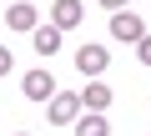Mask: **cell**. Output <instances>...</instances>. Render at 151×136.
<instances>
[{
    "mask_svg": "<svg viewBox=\"0 0 151 136\" xmlns=\"http://www.w3.org/2000/svg\"><path fill=\"white\" fill-rule=\"evenodd\" d=\"M10 136H30V131H10Z\"/></svg>",
    "mask_w": 151,
    "mask_h": 136,
    "instance_id": "4fadbf2b",
    "label": "cell"
},
{
    "mask_svg": "<svg viewBox=\"0 0 151 136\" xmlns=\"http://www.w3.org/2000/svg\"><path fill=\"white\" fill-rule=\"evenodd\" d=\"M106 65H111V50L96 45V40H86L81 50H76V71H81L86 81H91V76H106Z\"/></svg>",
    "mask_w": 151,
    "mask_h": 136,
    "instance_id": "3957f363",
    "label": "cell"
},
{
    "mask_svg": "<svg viewBox=\"0 0 151 136\" xmlns=\"http://www.w3.org/2000/svg\"><path fill=\"white\" fill-rule=\"evenodd\" d=\"M5 25H10V30H35V25H40V10L30 5V0H10Z\"/></svg>",
    "mask_w": 151,
    "mask_h": 136,
    "instance_id": "ba28073f",
    "label": "cell"
},
{
    "mask_svg": "<svg viewBox=\"0 0 151 136\" xmlns=\"http://www.w3.org/2000/svg\"><path fill=\"white\" fill-rule=\"evenodd\" d=\"M70 126H76V136H111V121H106V111H81Z\"/></svg>",
    "mask_w": 151,
    "mask_h": 136,
    "instance_id": "9c48e42d",
    "label": "cell"
},
{
    "mask_svg": "<svg viewBox=\"0 0 151 136\" xmlns=\"http://www.w3.org/2000/svg\"><path fill=\"white\" fill-rule=\"evenodd\" d=\"M101 5H106V10H126L131 0H101Z\"/></svg>",
    "mask_w": 151,
    "mask_h": 136,
    "instance_id": "7c38bea8",
    "label": "cell"
},
{
    "mask_svg": "<svg viewBox=\"0 0 151 136\" xmlns=\"http://www.w3.org/2000/svg\"><path fill=\"white\" fill-rule=\"evenodd\" d=\"M20 91H25V101H40V106H45L60 86H55V76L45 71V65H35V71H25V76H20Z\"/></svg>",
    "mask_w": 151,
    "mask_h": 136,
    "instance_id": "6da1fadb",
    "label": "cell"
},
{
    "mask_svg": "<svg viewBox=\"0 0 151 136\" xmlns=\"http://www.w3.org/2000/svg\"><path fill=\"white\" fill-rule=\"evenodd\" d=\"M76 96H81V111H106V106L116 101V91H111L101 76H91V81H86V91H76Z\"/></svg>",
    "mask_w": 151,
    "mask_h": 136,
    "instance_id": "5b68a950",
    "label": "cell"
},
{
    "mask_svg": "<svg viewBox=\"0 0 151 136\" xmlns=\"http://www.w3.org/2000/svg\"><path fill=\"white\" fill-rule=\"evenodd\" d=\"M45 116H50V126H70L76 116H81V96L76 91H55L45 101Z\"/></svg>",
    "mask_w": 151,
    "mask_h": 136,
    "instance_id": "277c9868",
    "label": "cell"
},
{
    "mask_svg": "<svg viewBox=\"0 0 151 136\" xmlns=\"http://www.w3.org/2000/svg\"><path fill=\"white\" fill-rule=\"evenodd\" d=\"M111 35H116L121 45H136V40L146 35V20H141L131 5H126V10H111Z\"/></svg>",
    "mask_w": 151,
    "mask_h": 136,
    "instance_id": "7a4b0ae2",
    "label": "cell"
},
{
    "mask_svg": "<svg viewBox=\"0 0 151 136\" xmlns=\"http://www.w3.org/2000/svg\"><path fill=\"white\" fill-rule=\"evenodd\" d=\"M81 20H86V5H81V0H55V5H50V25L55 30H76Z\"/></svg>",
    "mask_w": 151,
    "mask_h": 136,
    "instance_id": "52a82bcc",
    "label": "cell"
},
{
    "mask_svg": "<svg viewBox=\"0 0 151 136\" xmlns=\"http://www.w3.org/2000/svg\"><path fill=\"white\" fill-rule=\"evenodd\" d=\"M136 60H141V65H151V35H141V40H136Z\"/></svg>",
    "mask_w": 151,
    "mask_h": 136,
    "instance_id": "30bf717a",
    "label": "cell"
},
{
    "mask_svg": "<svg viewBox=\"0 0 151 136\" xmlns=\"http://www.w3.org/2000/svg\"><path fill=\"white\" fill-rule=\"evenodd\" d=\"M60 35H65V30H55V25H50V20H40V25H35V30H30V50H35V55H40V60H50V55H55V50H60Z\"/></svg>",
    "mask_w": 151,
    "mask_h": 136,
    "instance_id": "8992f818",
    "label": "cell"
},
{
    "mask_svg": "<svg viewBox=\"0 0 151 136\" xmlns=\"http://www.w3.org/2000/svg\"><path fill=\"white\" fill-rule=\"evenodd\" d=\"M10 71H15V55H10L5 45H0V76H10Z\"/></svg>",
    "mask_w": 151,
    "mask_h": 136,
    "instance_id": "8fae6325",
    "label": "cell"
}]
</instances>
